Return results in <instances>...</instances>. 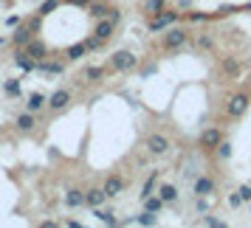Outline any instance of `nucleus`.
<instances>
[{"label":"nucleus","instance_id":"obj_21","mask_svg":"<svg viewBox=\"0 0 251 228\" xmlns=\"http://www.w3.org/2000/svg\"><path fill=\"white\" fill-rule=\"evenodd\" d=\"M3 93H6L9 99H20V96H23V85H20V79H6L3 82Z\"/></svg>","mask_w":251,"mask_h":228},{"label":"nucleus","instance_id":"obj_43","mask_svg":"<svg viewBox=\"0 0 251 228\" xmlns=\"http://www.w3.org/2000/svg\"><path fill=\"white\" fill-rule=\"evenodd\" d=\"M3 43H6V40H3V37H0V46H3Z\"/></svg>","mask_w":251,"mask_h":228},{"label":"nucleus","instance_id":"obj_40","mask_svg":"<svg viewBox=\"0 0 251 228\" xmlns=\"http://www.w3.org/2000/svg\"><path fill=\"white\" fill-rule=\"evenodd\" d=\"M223 68H226L228 73H234V70H237V62H234V59H226V62H223Z\"/></svg>","mask_w":251,"mask_h":228},{"label":"nucleus","instance_id":"obj_39","mask_svg":"<svg viewBox=\"0 0 251 228\" xmlns=\"http://www.w3.org/2000/svg\"><path fill=\"white\" fill-rule=\"evenodd\" d=\"M25 25H28V28H31V31L37 34V31H40V14H37V17H31V20H28Z\"/></svg>","mask_w":251,"mask_h":228},{"label":"nucleus","instance_id":"obj_20","mask_svg":"<svg viewBox=\"0 0 251 228\" xmlns=\"http://www.w3.org/2000/svg\"><path fill=\"white\" fill-rule=\"evenodd\" d=\"M37 70H40V73H48V76H57V73L65 70V65H62V62H46V59H40V62H37Z\"/></svg>","mask_w":251,"mask_h":228},{"label":"nucleus","instance_id":"obj_42","mask_svg":"<svg viewBox=\"0 0 251 228\" xmlns=\"http://www.w3.org/2000/svg\"><path fill=\"white\" fill-rule=\"evenodd\" d=\"M189 6H192V0H178V9H181V12H186Z\"/></svg>","mask_w":251,"mask_h":228},{"label":"nucleus","instance_id":"obj_23","mask_svg":"<svg viewBox=\"0 0 251 228\" xmlns=\"http://www.w3.org/2000/svg\"><path fill=\"white\" fill-rule=\"evenodd\" d=\"M164 9H167V0H144V3H141V12L147 14V17L164 12Z\"/></svg>","mask_w":251,"mask_h":228},{"label":"nucleus","instance_id":"obj_25","mask_svg":"<svg viewBox=\"0 0 251 228\" xmlns=\"http://www.w3.org/2000/svg\"><path fill=\"white\" fill-rule=\"evenodd\" d=\"M158 194L164 197V203H167V205H172L175 200H178V189H175V186H170V183L158 186Z\"/></svg>","mask_w":251,"mask_h":228},{"label":"nucleus","instance_id":"obj_12","mask_svg":"<svg viewBox=\"0 0 251 228\" xmlns=\"http://www.w3.org/2000/svg\"><path fill=\"white\" fill-rule=\"evenodd\" d=\"M113 28H116V23L110 20V17H104V20H96V28H93V34L99 37V40H110V34H113Z\"/></svg>","mask_w":251,"mask_h":228},{"label":"nucleus","instance_id":"obj_33","mask_svg":"<svg viewBox=\"0 0 251 228\" xmlns=\"http://www.w3.org/2000/svg\"><path fill=\"white\" fill-rule=\"evenodd\" d=\"M85 46H88V51H99V48L104 46V40H99V37L93 34V37H88V40H85Z\"/></svg>","mask_w":251,"mask_h":228},{"label":"nucleus","instance_id":"obj_10","mask_svg":"<svg viewBox=\"0 0 251 228\" xmlns=\"http://www.w3.org/2000/svg\"><path fill=\"white\" fill-rule=\"evenodd\" d=\"M68 102H71V93L62 91V88L48 96V107H51V110H62V107H68Z\"/></svg>","mask_w":251,"mask_h":228},{"label":"nucleus","instance_id":"obj_36","mask_svg":"<svg viewBox=\"0 0 251 228\" xmlns=\"http://www.w3.org/2000/svg\"><path fill=\"white\" fill-rule=\"evenodd\" d=\"M228 205H231V208H240V205H243V197H240V192L228 194Z\"/></svg>","mask_w":251,"mask_h":228},{"label":"nucleus","instance_id":"obj_6","mask_svg":"<svg viewBox=\"0 0 251 228\" xmlns=\"http://www.w3.org/2000/svg\"><path fill=\"white\" fill-rule=\"evenodd\" d=\"M170 149V138L164 136V133H152L147 136V152L150 155H164Z\"/></svg>","mask_w":251,"mask_h":228},{"label":"nucleus","instance_id":"obj_1","mask_svg":"<svg viewBox=\"0 0 251 228\" xmlns=\"http://www.w3.org/2000/svg\"><path fill=\"white\" fill-rule=\"evenodd\" d=\"M183 17V12L178 9H164V12H158V14H152L150 17V23H147V28H150V34H161V31H167L170 25H175L178 20Z\"/></svg>","mask_w":251,"mask_h":228},{"label":"nucleus","instance_id":"obj_26","mask_svg":"<svg viewBox=\"0 0 251 228\" xmlns=\"http://www.w3.org/2000/svg\"><path fill=\"white\" fill-rule=\"evenodd\" d=\"M158 223V214H152V211H141V214H136V226H155Z\"/></svg>","mask_w":251,"mask_h":228},{"label":"nucleus","instance_id":"obj_22","mask_svg":"<svg viewBox=\"0 0 251 228\" xmlns=\"http://www.w3.org/2000/svg\"><path fill=\"white\" fill-rule=\"evenodd\" d=\"M212 192H215V181H212L209 175H203V178L195 181V194H206V197H209Z\"/></svg>","mask_w":251,"mask_h":228},{"label":"nucleus","instance_id":"obj_38","mask_svg":"<svg viewBox=\"0 0 251 228\" xmlns=\"http://www.w3.org/2000/svg\"><path fill=\"white\" fill-rule=\"evenodd\" d=\"M198 46H201V48H212V46H215V43H212V37L201 34V37H198Z\"/></svg>","mask_w":251,"mask_h":228},{"label":"nucleus","instance_id":"obj_24","mask_svg":"<svg viewBox=\"0 0 251 228\" xmlns=\"http://www.w3.org/2000/svg\"><path fill=\"white\" fill-rule=\"evenodd\" d=\"M85 54H88V46H85V40H82V43H76V46H71L68 51H65L68 62H76V59H82Z\"/></svg>","mask_w":251,"mask_h":228},{"label":"nucleus","instance_id":"obj_18","mask_svg":"<svg viewBox=\"0 0 251 228\" xmlns=\"http://www.w3.org/2000/svg\"><path fill=\"white\" fill-rule=\"evenodd\" d=\"M65 205L68 208H82L85 205V192L82 189H68L65 192Z\"/></svg>","mask_w":251,"mask_h":228},{"label":"nucleus","instance_id":"obj_19","mask_svg":"<svg viewBox=\"0 0 251 228\" xmlns=\"http://www.w3.org/2000/svg\"><path fill=\"white\" fill-rule=\"evenodd\" d=\"M93 214L99 217V220H102L104 226H119V223H122V220L116 217V211H113V208H104V205H99V208H93Z\"/></svg>","mask_w":251,"mask_h":228},{"label":"nucleus","instance_id":"obj_30","mask_svg":"<svg viewBox=\"0 0 251 228\" xmlns=\"http://www.w3.org/2000/svg\"><path fill=\"white\" fill-rule=\"evenodd\" d=\"M102 76H104V68H85V79L88 82H102Z\"/></svg>","mask_w":251,"mask_h":228},{"label":"nucleus","instance_id":"obj_5","mask_svg":"<svg viewBox=\"0 0 251 228\" xmlns=\"http://www.w3.org/2000/svg\"><path fill=\"white\" fill-rule=\"evenodd\" d=\"M220 141H223V133H220L217 127H206V130H201V136H198V144H201L206 152H215Z\"/></svg>","mask_w":251,"mask_h":228},{"label":"nucleus","instance_id":"obj_11","mask_svg":"<svg viewBox=\"0 0 251 228\" xmlns=\"http://www.w3.org/2000/svg\"><path fill=\"white\" fill-rule=\"evenodd\" d=\"M104 200H107L104 189H88L85 192V205L88 208H99V205H104Z\"/></svg>","mask_w":251,"mask_h":228},{"label":"nucleus","instance_id":"obj_34","mask_svg":"<svg viewBox=\"0 0 251 228\" xmlns=\"http://www.w3.org/2000/svg\"><path fill=\"white\" fill-rule=\"evenodd\" d=\"M195 208H198V214H203V211H209V203H206V194H198V203H195Z\"/></svg>","mask_w":251,"mask_h":228},{"label":"nucleus","instance_id":"obj_16","mask_svg":"<svg viewBox=\"0 0 251 228\" xmlns=\"http://www.w3.org/2000/svg\"><path fill=\"white\" fill-rule=\"evenodd\" d=\"M14 124H17V130H20V133H31V130H34V124H37V118H34V113H31V110H25V113L17 115V121H14Z\"/></svg>","mask_w":251,"mask_h":228},{"label":"nucleus","instance_id":"obj_8","mask_svg":"<svg viewBox=\"0 0 251 228\" xmlns=\"http://www.w3.org/2000/svg\"><path fill=\"white\" fill-rule=\"evenodd\" d=\"M104 194H107V197H119V194L125 192V178H119V175H110V178H107V181H104Z\"/></svg>","mask_w":251,"mask_h":228},{"label":"nucleus","instance_id":"obj_14","mask_svg":"<svg viewBox=\"0 0 251 228\" xmlns=\"http://www.w3.org/2000/svg\"><path fill=\"white\" fill-rule=\"evenodd\" d=\"M43 107H48V96L46 93H31V96L25 99V110H31V113H40Z\"/></svg>","mask_w":251,"mask_h":228},{"label":"nucleus","instance_id":"obj_3","mask_svg":"<svg viewBox=\"0 0 251 228\" xmlns=\"http://www.w3.org/2000/svg\"><path fill=\"white\" fill-rule=\"evenodd\" d=\"M107 65H110V70H116V73H127V70H133L138 65V57L130 54V51H116Z\"/></svg>","mask_w":251,"mask_h":228},{"label":"nucleus","instance_id":"obj_15","mask_svg":"<svg viewBox=\"0 0 251 228\" xmlns=\"http://www.w3.org/2000/svg\"><path fill=\"white\" fill-rule=\"evenodd\" d=\"M88 12H91L93 20H104V17H110L113 6H107V3H99V0H93L91 6H88Z\"/></svg>","mask_w":251,"mask_h":228},{"label":"nucleus","instance_id":"obj_13","mask_svg":"<svg viewBox=\"0 0 251 228\" xmlns=\"http://www.w3.org/2000/svg\"><path fill=\"white\" fill-rule=\"evenodd\" d=\"M25 51H28V57H31V59H37V62L48 57V48H46V43H43V40H34V37H31V43L25 46Z\"/></svg>","mask_w":251,"mask_h":228},{"label":"nucleus","instance_id":"obj_31","mask_svg":"<svg viewBox=\"0 0 251 228\" xmlns=\"http://www.w3.org/2000/svg\"><path fill=\"white\" fill-rule=\"evenodd\" d=\"M59 3H62V0H46V3H43V6L37 9V14H40V17H46V14H51L54 9H57Z\"/></svg>","mask_w":251,"mask_h":228},{"label":"nucleus","instance_id":"obj_37","mask_svg":"<svg viewBox=\"0 0 251 228\" xmlns=\"http://www.w3.org/2000/svg\"><path fill=\"white\" fill-rule=\"evenodd\" d=\"M20 23H23V17H20V14H12V17H6V25H9V28H17Z\"/></svg>","mask_w":251,"mask_h":228},{"label":"nucleus","instance_id":"obj_4","mask_svg":"<svg viewBox=\"0 0 251 228\" xmlns=\"http://www.w3.org/2000/svg\"><path fill=\"white\" fill-rule=\"evenodd\" d=\"M249 113V93H234V96H228L226 102V115L228 118H243V115Z\"/></svg>","mask_w":251,"mask_h":228},{"label":"nucleus","instance_id":"obj_44","mask_svg":"<svg viewBox=\"0 0 251 228\" xmlns=\"http://www.w3.org/2000/svg\"><path fill=\"white\" fill-rule=\"evenodd\" d=\"M0 88H3V82H0Z\"/></svg>","mask_w":251,"mask_h":228},{"label":"nucleus","instance_id":"obj_28","mask_svg":"<svg viewBox=\"0 0 251 228\" xmlns=\"http://www.w3.org/2000/svg\"><path fill=\"white\" fill-rule=\"evenodd\" d=\"M198 223H201V226H206V228H226V223H223V220H217V217L206 214V211H203V217H201Z\"/></svg>","mask_w":251,"mask_h":228},{"label":"nucleus","instance_id":"obj_27","mask_svg":"<svg viewBox=\"0 0 251 228\" xmlns=\"http://www.w3.org/2000/svg\"><path fill=\"white\" fill-rule=\"evenodd\" d=\"M155 183H158V172H152V175L147 178L144 189H141V200H144V197H150V194H155Z\"/></svg>","mask_w":251,"mask_h":228},{"label":"nucleus","instance_id":"obj_7","mask_svg":"<svg viewBox=\"0 0 251 228\" xmlns=\"http://www.w3.org/2000/svg\"><path fill=\"white\" fill-rule=\"evenodd\" d=\"M31 37H34V31H31V28H28L25 23H20L17 28H14V34H12L14 48H25L28 43H31Z\"/></svg>","mask_w":251,"mask_h":228},{"label":"nucleus","instance_id":"obj_2","mask_svg":"<svg viewBox=\"0 0 251 228\" xmlns=\"http://www.w3.org/2000/svg\"><path fill=\"white\" fill-rule=\"evenodd\" d=\"M189 43V31L186 28H178V25H170L167 28V34L161 37V48L164 51H178Z\"/></svg>","mask_w":251,"mask_h":228},{"label":"nucleus","instance_id":"obj_9","mask_svg":"<svg viewBox=\"0 0 251 228\" xmlns=\"http://www.w3.org/2000/svg\"><path fill=\"white\" fill-rule=\"evenodd\" d=\"M14 65H17L20 70H25V73H31V70H37V59L28 57V51H25V48H20V51L14 54Z\"/></svg>","mask_w":251,"mask_h":228},{"label":"nucleus","instance_id":"obj_29","mask_svg":"<svg viewBox=\"0 0 251 228\" xmlns=\"http://www.w3.org/2000/svg\"><path fill=\"white\" fill-rule=\"evenodd\" d=\"M215 152H217V158H220V160H228V158H231V152H234V149H231V144H228V141H220Z\"/></svg>","mask_w":251,"mask_h":228},{"label":"nucleus","instance_id":"obj_35","mask_svg":"<svg viewBox=\"0 0 251 228\" xmlns=\"http://www.w3.org/2000/svg\"><path fill=\"white\" fill-rule=\"evenodd\" d=\"M237 192H240V197H243V203H251V186L249 183H243Z\"/></svg>","mask_w":251,"mask_h":228},{"label":"nucleus","instance_id":"obj_32","mask_svg":"<svg viewBox=\"0 0 251 228\" xmlns=\"http://www.w3.org/2000/svg\"><path fill=\"white\" fill-rule=\"evenodd\" d=\"M183 17H186L189 23H206V20H209L206 12H183Z\"/></svg>","mask_w":251,"mask_h":228},{"label":"nucleus","instance_id":"obj_17","mask_svg":"<svg viewBox=\"0 0 251 228\" xmlns=\"http://www.w3.org/2000/svg\"><path fill=\"white\" fill-rule=\"evenodd\" d=\"M144 208H147V211H152V214H161V211L167 208V203H164V197L155 192V194H150V197H144Z\"/></svg>","mask_w":251,"mask_h":228},{"label":"nucleus","instance_id":"obj_41","mask_svg":"<svg viewBox=\"0 0 251 228\" xmlns=\"http://www.w3.org/2000/svg\"><path fill=\"white\" fill-rule=\"evenodd\" d=\"M68 3H71V6H82V9H88L93 0H68Z\"/></svg>","mask_w":251,"mask_h":228}]
</instances>
